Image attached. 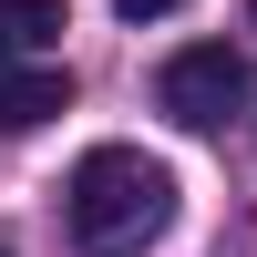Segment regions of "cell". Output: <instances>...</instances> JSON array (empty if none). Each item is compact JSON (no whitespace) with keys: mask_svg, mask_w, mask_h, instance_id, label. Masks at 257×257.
I'll return each mask as SVG.
<instances>
[{"mask_svg":"<svg viewBox=\"0 0 257 257\" xmlns=\"http://www.w3.org/2000/svg\"><path fill=\"white\" fill-rule=\"evenodd\" d=\"M247 11H257V0H247Z\"/></svg>","mask_w":257,"mask_h":257,"instance_id":"6","label":"cell"},{"mask_svg":"<svg viewBox=\"0 0 257 257\" xmlns=\"http://www.w3.org/2000/svg\"><path fill=\"white\" fill-rule=\"evenodd\" d=\"M62 31H72V21H62V0H0V62H21V52H52Z\"/></svg>","mask_w":257,"mask_h":257,"instance_id":"4","label":"cell"},{"mask_svg":"<svg viewBox=\"0 0 257 257\" xmlns=\"http://www.w3.org/2000/svg\"><path fill=\"white\" fill-rule=\"evenodd\" d=\"M237 103H247V52H226V41H185L155 72V113H175L185 134H216Z\"/></svg>","mask_w":257,"mask_h":257,"instance_id":"2","label":"cell"},{"mask_svg":"<svg viewBox=\"0 0 257 257\" xmlns=\"http://www.w3.org/2000/svg\"><path fill=\"white\" fill-rule=\"evenodd\" d=\"M52 113H72V72H52V62H0V134H41Z\"/></svg>","mask_w":257,"mask_h":257,"instance_id":"3","label":"cell"},{"mask_svg":"<svg viewBox=\"0 0 257 257\" xmlns=\"http://www.w3.org/2000/svg\"><path fill=\"white\" fill-rule=\"evenodd\" d=\"M123 21H165V11H185V0H113Z\"/></svg>","mask_w":257,"mask_h":257,"instance_id":"5","label":"cell"},{"mask_svg":"<svg viewBox=\"0 0 257 257\" xmlns=\"http://www.w3.org/2000/svg\"><path fill=\"white\" fill-rule=\"evenodd\" d=\"M62 216H72L82 257H134L175 226V175H165L144 144H93L62 185Z\"/></svg>","mask_w":257,"mask_h":257,"instance_id":"1","label":"cell"}]
</instances>
